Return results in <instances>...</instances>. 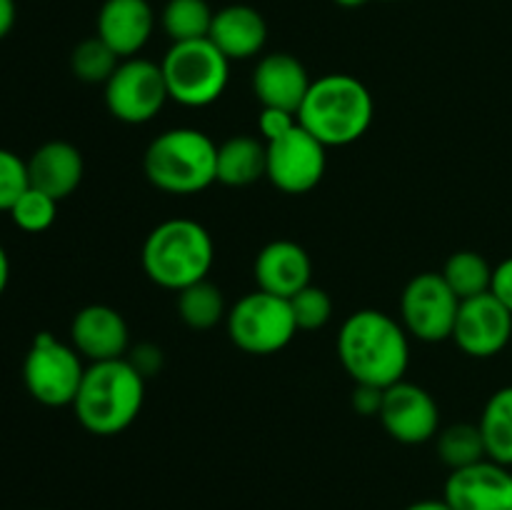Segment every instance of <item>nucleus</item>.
<instances>
[{
  "instance_id": "obj_1",
  "label": "nucleus",
  "mask_w": 512,
  "mask_h": 510,
  "mask_svg": "<svg viewBox=\"0 0 512 510\" xmlns=\"http://www.w3.org/2000/svg\"><path fill=\"white\" fill-rule=\"evenodd\" d=\"M338 358L355 385L385 390L408 373V330L383 310H358L340 328Z\"/></svg>"
},
{
  "instance_id": "obj_2",
  "label": "nucleus",
  "mask_w": 512,
  "mask_h": 510,
  "mask_svg": "<svg viewBox=\"0 0 512 510\" xmlns=\"http://www.w3.org/2000/svg\"><path fill=\"white\" fill-rule=\"evenodd\" d=\"M145 378L128 358L90 363L73 400L78 423L93 435H118L138 420Z\"/></svg>"
},
{
  "instance_id": "obj_3",
  "label": "nucleus",
  "mask_w": 512,
  "mask_h": 510,
  "mask_svg": "<svg viewBox=\"0 0 512 510\" xmlns=\"http://www.w3.org/2000/svg\"><path fill=\"white\" fill-rule=\"evenodd\" d=\"M373 115V95L358 78L330 73L313 80L298 110V123L325 148H345L368 133Z\"/></svg>"
},
{
  "instance_id": "obj_4",
  "label": "nucleus",
  "mask_w": 512,
  "mask_h": 510,
  "mask_svg": "<svg viewBox=\"0 0 512 510\" xmlns=\"http://www.w3.org/2000/svg\"><path fill=\"white\" fill-rule=\"evenodd\" d=\"M215 260L213 235L198 220L173 218L155 225L143 243L145 275L165 290H183L208 278Z\"/></svg>"
},
{
  "instance_id": "obj_5",
  "label": "nucleus",
  "mask_w": 512,
  "mask_h": 510,
  "mask_svg": "<svg viewBox=\"0 0 512 510\" xmlns=\"http://www.w3.org/2000/svg\"><path fill=\"white\" fill-rule=\"evenodd\" d=\"M145 178L170 195H193L218 183V145L195 128L160 133L143 155Z\"/></svg>"
},
{
  "instance_id": "obj_6",
  "label": "nucleus",
  "mask_w": 512,
  "mask_h": 510,
  "mask_svg": "<svg viewBox=\"0 0 512 510\" xmlns=\"http://www.w3.org/2000/svg\"><path fill=\"white\" fill-rule=\"evenodd\" d=\"M170 100L185 108H208L228 88L230 60L210 38L173 43L160 63Z\"/></svg>"
},
{
  "instance_id": "obj_7",
  "label": "nucleus",
  "mask_w": 512,
  "mask_h": 510,
  "mask_svg": "<svg viewBox=\"0 0 512 510\" xmlns=\"http://www.w3.org/2000/svg\"><path fill=\"white\" fill-rule=\"evenodd\" d=\"M228 335L243 353L273 355L293 343L298 335L290 300L265 290L243 295L228 310Z\"/></svg>"
},
{
  "instance_id": "obj_8",
  "label": "nucleus",
  "mask_w": 512,
  "mask_h": 510,
  "mask_svg": "<svg viewBox=\"0 0 512 510\" xmlns=\"http://www.w3.org/2000/svg\"><path fill=\"white\" fill-rule=\"evenodd\" d=\"M83 355L55 338L53 333H38L23 363V380L28 393L48 408L73 405L83 383Z\"/></svg>"
},
{
  "instance_id": "obj_9",
  "label": "nucleus",
  "mask_w": 512,
  "mask_h": 510,
  "mask_svg": "<svg viewBox=\"0 0 512 510\" xmlns=\"http://www.w3.org/2000/svg\"><path fill=\"white\" fill-rule=\"evenodd\" d=\"M170 100L160 63L145 58L120 60L118 70L105 83V105L120 123H150Z\"/></svg>"
},
{
  "instance_id": "obj_10",
  "label": "nucleus",
  "mask_w": 512,
  "mask_h": 510,
  "mask_svg": "<svg viewBox=\"0 0 512 510\" xmlns=\"http://www.w3.org/2000/svg\"><path fill=\"white\" fill-rule=\"evenodd\" d=\"M460 298L440 273H420L405 285L400 298V323L408 335L423 343H443L453 338Z\"/></svg>"
},
{
  "instance_id": "obj_11",
  "label": "nucleus",
  "mask_w": 512,
  "mask_h": 510,
  "mask_svg": "<svg viewBox=\"0 0 512 510\" xmlns=\"http://www.w3.org/2000/svg\"><path fill=\"white\" fill-rule=\"evenodd\" d=\"M268 145V168L265 178L288 195L310 193L323 180L328 168L325 145L308 133L303 125H295L288 135Z\"/></svg>"
},
{
  "instance_id": "obj_12",
  "label": "nucleus",
  "mask_w": 512,
  "mask_h": 510,
  "mask_svg": "<svg viewBox=\"0 0 512 510\" xmlns=\"http://www.w3.org/2000/svg\"><path fill=\"white\" fill-rule=\"evenodd\" d=\"M378 418L385 433L405 445L428 443L440 433V408L435 398L408 380H400L383 390Z\"/></svg>"
},
{
  "instance_id": "obj_13",
  "label": "nucleus",
  "mask_w": 512,
  "mask_h": 510,
  "mask_svg": "<svg viewBox=\"0 0 512 510\" xmlns=\"http://www.w3.org/2000/svg\"><path fill=\"white\" fill-rule=\"evenodd\" d=\"M512 338V313L495 298L483 293L478 298L460 300L453 340L470 358H493Z\"/></svg>"
},
{
  "instance_id": "obj_14",
  "label": "nucleus",
  "mask_w": 512,
  "mask_h": 510,
  "mask_svg": "<svg viewBox=\"0 0 512 510\" xmlns=\"http://www.w3.org/2000/svg\"><path fill=\"white\" fill-rule=\"evenodd\" d=\"M443 500L453 510H510L512 473L490 458L450 470Z\"/></svg>"
},
{
  "instance_id": "obj_15",
  "label": "nucleus",
  "mask_w": 512,
  "mask_h": 510,
  "mask_svg": "<svg viewBox=\"0 0 512 510\" xmlns=\"http://www.w3.org/2000/svg\"><path fill=\"white\" fill-rule=\"evenodd\" d=\"M70 345L90 363L118 360L128 353V323L110 305H85L70 323Z\"/></svg>"
},
{
  "instance_id": "obj_16",
  "label": "nucleus",
  "mask_w": 512,
  "mask_h": 510,
  "mask_svg": "<svg viewBox=\"0 0 512 510\" xmlns=\"http://www.w3.org/2000/svg\"><path fill=\"white\" fill-rule=\"evenodd\" d=\"M310 85L313 80L305 65L290 53H270L255 65L253 93L263 108H283L298 115Z\"/></svg>"
},
{
  "instance_id": "obj_17",
  "label": "nucleus",
  "mask_w": 512,
  "mask_h": 510,
  "mask_svg": "<svg viewBox=\"0 0 512 510\" xmlns=\"http://www.w3.org/2000/svg\"><path fill=\"white\" fill-rule=\"evenodd\" d=\"M253 273L258 290L290 300L310 285L313 263L308 250L295 240H273L258 253Z\"/></svg>"
},
{
  "instance_id": "obj_18",
  "label": "nucleus",
  "mask_w": 512,
  "mask_h": 510,
  "mask_svg": "<svg viewBox=\"0 0 512 510\" xmlns=\"http://www.w3.org/2000/svg\"><path fill=\"white\" fill-rule=\"evenodd\" d=\"M155 13L148 0H105L98 13V38L120 58H135L148 45Z\"/></svg>"
},
{
  "instance_id": "obj_19",
  "label": "nucleus",
  "mask_w": 512,
  "mask_h": 510,
  "mask_svg": "<svg viewBox=\"0 0 512 510\" xmlns=\"http://www.w3.org/2000/svg\"><path fill=\"white\" fill-rule=\"evenodd\" d=\"M28 175L33 188L43 190L60 203L83 183V153L68 140H50L30 155Z\"/></svg>"
},
{
  "instance_id": "obj_20",
  "label": "nucleus",
  "mask_w": 512,
  "mask_h": 510,
  "mask_svg": "<svg viewBox=\"0 0 512 510\" xmlns=\"http://www.w3.org/2000/svg\"><path fill=\"white\" fill-rule=\"evenodd\" d=\"M208 38L228 60H248L268 43V25L250 5H228L215 13Z\"/></svg>"
},
{
  "instance_id": "obj_21",
  "label": "nucleus",
  "mask_w": 512,
  "mask_h": 510,
  "mask_svg": "<svg viewBox=\"0 0 512 510\" xmlns=\"http://www.w3.org/2000/svg\"><path fill=\"white\" fill-rule=\"evenodd\" d=\"M268 145L253 135H233L218 145V183L245 188L265 178Z\"/></svg>"
},
{
  "instance_id": "obj_22",
  "label": "nucleus",
  "mask_w": 512,
  "mask_h": 510,
  "mask_svg": "<svg viewBox=\"0 0 512 510\" xmlns=\"http://www.w3.org/2000/svg\"><path fill=\"white\" fill-rule=\"evenodd\" d=\"M480 433H483L488 458L510 468L512 465V385L500 388L490 395L480 415Z\"/></svg>"
},
{
  "instance_id": "obj_23",
  "label": "nucleus",
  "mask_w": 512,
  "mask_h": 510,
  "mask_svg": "<svg viewBox=\"0 0 512 510\" xmlns=\"http://www.w3.org/2000/svg\"><path fill=\"white\" fill-rule=\"evenodd\" d=\"M493 265L475 250H458L445 260L440 275L460 300L478 298L493 288Z\"/></svg>"
},
{
  "instance_id": "obj_24",
  "label": "nucleus",
  "mask_w": 512,
  "mask_h": 510,
  "mask_svg": "<svg viewBox=\"0 0 512 510\" xmlns=\"http://www.w3.org/2000/svg\"><path fill=\"white\" fill-rule=\"evenodd\" d=\"M178 315L193 330H210L228 318L223 293L208 278L178 290Z\"/></svg>"
},
{
  "instance_id": "obj_25",
  "label": "nucleus",
  "mask_w": 512,
  "mask_h": 510,
  "mask_svg": "<svg viewBox=\"0 0 512 510\" xmlns=\"http://www.w3.org/2000/svg\"><path fill=\"white\" fill-rule=\"evenodd\" d=\"M215 13L205 0H168L160 15L165 35L173 43H188L210 35Z\"/></svg>"
},
{
  "instance_id": "obj_26",
  "label": "nucleus",
  "mask_w": 512,
  "mask_h": 510,
  "mask_svg": "<svg viewBox=\"0 0 512 510\" xmlns=\"http://www.w3.org/2000/svg\"><path fill=\"white\" fill-rule=\"evenodd\" d=\"M438 455L450 470L468 468V465L480 463V460L488 458V450H485L483 433H480V425L473 423H455L448 425L445 430H440L438 435Z\"/></svg>"
},
{
  "instance_id": "obj_27",
  "label": "nucleus",
  "mask_w": 512,
  "mask_h": 510,
  "mask_svg": "<svg viewBox=\"0 0 512 510\" xmlns=\"http://www.w3.org/2000/svg\"><path fill=\"white\" fill-rule=\"evenodd\" d=\"M120 55L105 43L103 38H88L83 43L75 45L73 55H70V68H73V75L83 83L98 85L108 83L110 75L118 70Z\"/></svg>"
},
{
  "instance_id": "obj_28",
  "label": "nucleus",
  "mask_w": 512,
  "mask_h": 510,
  "mask_svg": "<svg viewBox=\"0 0 512 510\" xmlns=\"http://www.w3.org/2000/svg\"><path fill=\"white\" fill-rule=\"evenodd\" d=\"M8 213L13 223L25 233H43L58 218V200L30 185Z\"/></svg>"
},
{
  "instance_id": "obj_29",
  "label": "nucleus",
  "mask_w": 512,
  "mask_h": 510,
  "mask_svg": "<svg viewBox=\"0 0 512 510\" xmlns=\"http://www.w3.org/2000/svg\"><path fill=\"white\" fill-rule=\"evenodd\" d=\"M290 310L298 330H320L333 318V298L328 290L308 285L290 298Z\"/></svg>"
},
{
  "instance_id": "obj_30",
  "label": "nucleus",
  "mask_w": 512,
  "mask_h": 510,
  "mask_svg": "<svg viewBox=\"0 0 512 510\" xmlns=\"http://www.w3.org/2000/svg\"><path fill=\"white\" fill-rule=\"evenodd\" d=\"M30 188L28 163L13 150L0 148V210H10Z\"/></svg>"
},
{
  "instance_id": "obj_31",
  "label": "nucleus",
  "mask_w": 512,
  "mask_h": 510,
  "mask_svg": "<svg viewBox=\"0 0 512 510\" xmlns=\"http://www.w3.org/2000/svg\"><path fill=\"white\" fill-rule=\"evenodd\" d=\"M298 125V115L290 113V110L283 108H263L260 110V118H258V128L260 135H263L265 143H273V140L283 138L288 135L290 130Z\"/></svg>"
},
{
  "instance_id": "obj_32",
  "label": "nucleus",
  "mask_w": 512,
  "mask_h": 510,
  "mask_svg": "<svg viewBox=\"0 0 512 510\" xmlns=\"http://www.w3.org/2000/svg\"><path fill=\"white\" fill-rule=\"evenodd\" d=\"M128 360L135 365V370H138L145 380L163 368V353H160L158 345H150V343H143L138 345V348H133V353H130Z\"/></svg>"
},
{
  "instance_id": "obj_33",
  "label": "nucleus",
  "mask_w": 512,
  "mask_h": 510,
  "mask_svg": "<svg viewBox=\"0 0 512 510\" xmlns=\"http://www.w3.org/2000/svg\"><path fill=\"white\" fill-rule=\"evenodd\" d=\"M490 293L512 313V258L503 260L493 270V288H490Z\"/></svg>"
},
{
  "instance_id": "obj_34",
  "label": "nucleus",
  "mask_w": 512,
  "mask_h": 510,
  "mask_svg": "<svg viewBox=\"0 0 512 510\" xmlns=\"http://www.w3.org/2000/svg\"><path fill=\"white\" fill-rule=\"evenodd\" d=\"M380 405H383V390L373 388V385H355L353 408L360 415H378Z\"/></svg>"
},
{
  "instance_id": "obj_35",
  "label": "nucleus",
  "mask_w": 512,
  "mask_h": 510,
  "mask_svg": "<svg viewBox=\"0 0 512 510\" xmlns=\"http://www.w3.org/2000/svg\"><path fill=\"white\" fill-rule=\"evenodd\" d=\"M15 15H18V10H15V0H0V40L13 30Z\"/></svg>"
},
{
  "instance_id": "obj_36",
  "label": "nucleus",
  "mask_w": 512,
  "mask_h": 510,
  "mask_svg": "<svg viewBox=\"0 0 512 510\" xmlns=\"http://www.w3.org/2000/svg\"><path fill=\"white\" fill-rule=\"evenodd\" d=\"M8 280H10V260H8V253H5V248L0 245V295H3L5 288H8Z\"/></svg>"
},
{
  "instance_id": "obj_37",
  "label": "nucleus",
  "mask_w": 512,
  "mask_h": 510,
  "mask_svg": "<svg viewBox=\"0 0 512 510\" xmlns=\"http://www.w3.org/2000/svg\"><path fill=\"white\" fill-rule=\"evenodd\" d=\"M405 510H453L445 500H418V503L408 505Z\"/></svg>"
},
{
  "instance_id": "obj_38",
  "label": "nucleus",
  "mask_w": 512,
  "mask_h": 510,
  "mask_svg": "<svg viewBox=\"0 0 512 510\" xmlns=\"http://www.w3.org/2000/svg\"><path fill=\"white\" fill-rule=\"evenodd\" d=\"M333 3L343 5V8H360V5H365L368 0H333Z\"/></svg>"
},
{
  "instance_id": "obj_39",
  "label": "nucleus",
  "mask_w": 512,
  "mask_h": 510,
  "mask_svg": "<svg viewBox=\"0 0 512 510\" xmlns=\"http://www.w3.org/2000/svg\"><path fill=\"white\" fill-rule=\"evenodd\" d=\"M385 3H390V0H385Z\"/></svg>"
},
{
  "instance_id": "obj_40",
  "label": "nucleus",
  "mask_w": 512,
  "mask_h": 510,
  "mask_svg": "<svg viewBox=\"0 0 512 510\" xmlns=\"http://www.w3.org/2000/svg\"><path fill=\"white\" fill-rule=\"evenodd\" d=\"M510 510H512V508H510Z\"/></svg>"
}]
</instances>
